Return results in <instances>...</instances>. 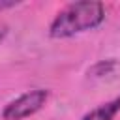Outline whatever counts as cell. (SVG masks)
Returning a JSON list of instances; mask_svg holds the SVG:
<instances>
[{"label": "cell", "instance_id": "5b68a950", "mask_svg": "<svg viewBox=\"0 0 120 120\" xmlns=\"http://www.w3.org/2000/svg\"><path fill=\"white\" fill-rule=\"evenodd\" d=\"M6 34H8V26L6 24H0V41L6 38Z\"/></svg>", "mask_w": 120, "mask_h": 120}, {"label": "cell", "instance_id": "6da1fadb", "mask_svg": "<svg viewBox=\"0 0 120 120\" xmlns=\"http://www.w3.org/2000/svg\"><path fill=\"white\" fill-rule=\"evenodd\" d=\"M105 19L101 2H71L52 19L49 34L54 39H66L99 26Z\"/></svg>", "mask_w": 120, "mask_h": 120}, {"label": "cell", "instance_id": "7a4b0ae2", "mask_svg": "<svg viewBox=\"0 0 120 120\" xmlns=\"http://www.w3.org/2000/svg\"><path fill=\"white\" fill-rule=\"evenodd\" d=\"M49 99V92L43 88H34L28 90L24 94H21L19 98H15L13 101H9L4 111H2V118L4 120H24L32 114H36Z\"/></svg>", "mask_w": 120, "mask_h": 120}, {"label": "cell", "instance_id": "3957f363", "mask_svg": "<svg viewBox=\"0 0 120 120\" xmlns=\"http://www.w3.org/2000/svg\"><path fill=\"white\" fill-rule=\"evenodd\" d=\"M118 111H120V98H114L112 101L103 103L92 112H88L86 116H82V120H112Z\"/></svg>", "mask_w": 120, "mask_h": 120}, {"label": "cell", "instance_id": "277c9868", "mask_svg": "<svg viewBox=\"0 0 120 120\" xmlns=\"http://www.w3.org/2000/svg\"><path fill=\"white\" fill-rule=\"evenodd\" d=\"M17 6L15 0H0V9H8V8H13Z\"/></svg>", "mask_w": 120, "mask_h": 120}]
</instances>
